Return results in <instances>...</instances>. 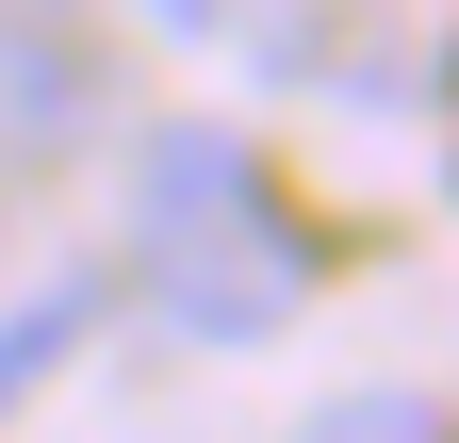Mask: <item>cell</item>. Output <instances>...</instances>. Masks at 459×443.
<instances>
[{"mask_svg": "<svg viewBox=\"0 0 459 443\" xmlns=\"http://www.w3.org/2000/svg\"><path fill=\"white\" fill-rule=\"evenodd\" d=\"M132 247H148L164 328H197V345H279L296 296H312V247L279 230L247 132H148V164H132Z\"/></svg>", "mask_w": 459, "mask_h": 443, "instance_id": "obj_1", "label": "cell"}, {"mask_svg": "<svg viewBox=\"0 0 459 443\" xmlns=\"http://www.w3.org/2000/svg\"><path fill=\"white\" fill-rule=\"evenodd\" d=\"M99 132V49L66 17H33V0H0V181L17 164H66Z\"/></svg>", "mask_w": 459, "mask_h": 443, "instance_id": "obj_2", "label": "cell"}, {"mask_svg": "<svg viewBox=\"0 0 459 443\" xmlns=\"http://www.w3.org/2000/svg\"><path fill=\"white\" fill-rule=\"evenodd\" d=\"M99 312H115V280H82V263H66L49 296H17V312H0V411H17V395H49V378L99 345Z\"/></svg>", "mask_w": 459, "mask_h": 443, "instance_id": "obj_3", "label": "cell"}, {"mask_svg": "<svg viewBox=\"0 0 459 443\" xmlns=\"http://www.w3.org/2000/svg\"><path fill=\"white\" fill-rule=\"evenodd\" d=\"M312 443H427V411H411V395H344Z\"/></svg>", "mask_w": 459, "mask_h": 443, "instance_id": "obj_4", "label": "cell"}, {"mask_svg": "<svg viewBox=\"0 0 459 443\" xmlns=\"http://www.w3.org/2000/svg\"><path fill=\"white\" fill-rule=\"evenodd\" d=\"M148 17H164V33H213V0H148Z\"/></svg>", "mask_w": 459, "mask_h": 443, "instance_id": "obj_5", "label": "cell"}, {"mask_svg": "<svg viewBox=\"0 0 459 443\" xmlns=\"http://www.w3.org/2000/svg\"><path fill=\"white\" fill-rule=\"evenodd\" d=\"M33 17H66V0H33Z\"/></svg>", "mask_w": 459, "mask_h": 443, "instance_id": "obj_6", "label": "cell"}]
</instances>
